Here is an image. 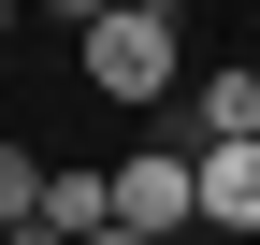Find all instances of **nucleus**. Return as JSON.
Instances as JSON below:
<instances>
[{"label": "nucleus", "instance_id": "nucleus-1", "mask_svg": "<svg viewBox=\"0 0 260 245\" xmlns=\"http://www.w3.org/2000/svg\"><path fill=\"white\" fill-rule=\"evenodd\" d=\"M73 58H87V87H102V101H174V15H145V0L87 15Z\"/></svg>", "mask_w": 260, "mask_h": 245}, {"label": "nucleus", "instance_id": "nucleus-2", "mask_svg": "<svg viewBox=\"0 0 260 245\" xmlns=\"http://www.w3.org/2000/svg\"><path fill=\"white\" fill-rule=\"evenodd\" d=\"M188 217H203V159H188L174 130L130 144V159H116V231H188Z\"/></svg>", "mask_w": 260, "mask_h": 245}, {"label": "nucleus", "instance_id": "nucleus-3", "mask_svg": "<svg viewBox=\"0 0 260 245\" xmlns=\"http://www.w3.org/2000/svg\"><path fill=\"white\" fill-rule=\"evenodd\" d=\"M246 130H260V72L232 58V72H203V87H188V115H174V144L203 159V144H246Z\"/></svg>", "mask_w": 260, "mask_h": 245}, {"label": "nucleus", "instance_id": "nucleus-4", "mask_svg": "<svg viewBox=\"0 0 260 245\" xmlns=\"http://www.w3.org/2000/svg\"><path fill=\"white\" fill-rule=\"evenodd\" d=\"M44 231H58V245L116 231V159H102V173H87V159H58V173H44Z\"/></svg>", "mask_w": 260, "mask_h": 245}, {"label": "nucleus", "instance_id": "nucleus-5", "mask_svg": "<svg viewBox=\"0 0 260 245\" xmlns=\"http://www.w3.org/2000/svg\"><path fill=\"white\" fill-rule=\"evenodd\" d=\"M203 231H260V130L203 144Z\"/></svg>", "mask_w": 260, "mask_h": 245}, {"label": "nucleus", "instance_id": "nucleus-6", "mask_svg": "<svg viewBox=\"0 0 260 245\" xmlns=\"http://www.w3.org/2000/svg\"><path fill=\"white\" fill-rule=\"evenodd\" d=\"M44 217V159H29V144H0V231H29Z\"/></svg>", "mask_w": 260, "mask_h": 245}, {"label": "nucleus", "instance_id": "nucleus-7", "mask_svg": "<svg viewBox=\"0 0 260 245\" xmlns=\"http://www.w3.org/2000/svg\"><path fill=\"white\" fill-rule=\"evenodd\" d=\"M29 15H58V29H87V15H116V0H29Z\"/></svg>", "mask_w": 260, "mask_h": 245}, {"label": "nucleus", "instance_id": "nucleus-8", "mask_svg": "<svg viewBox=\"0 0 260 245\" xmlns=\"http://www.w3.org/2000/svg\"><path fill=\"white\" fill-rule=\"evenodd\" d=\"M87 245H174V231H87Z\"/></svg>", "mask_w": 260, "mask_h": 245}, {"label": "nucleus", "instance_id": "nucleus-9", "mask_svg": "<svg viewBox=\"0 0 260 245\" xmlns=\"http://www.w3.org/2000/svg\"><path fill=\"white\" fill-rule=\"evenodd\" d=\"M15 15H29V0H0V44H15Z\"/></svg>", "mask_w": 260, "mask_h": 245}, {"label": "nucleus", "instance_id": "nucleus-10", "mask_svg": "<svg viewBox=\"0 0 260 245\" xmlns=\"http://www.w3.org/2000/svg\"><path fill=\"white\" fill-rule=\"evenodd\" d=\"M145 15H188V0H145Z\"/></svg>", "mask_w": 260, "mask_h": 245}]
</instances>
